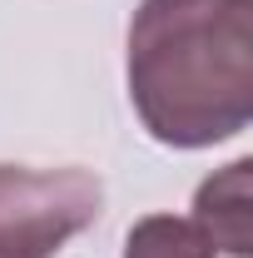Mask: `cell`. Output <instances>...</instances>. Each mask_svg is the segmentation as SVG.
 <instances>
[{
  "label": "cell",
  "instance_id": "obj_1",
  "mask_svg": "<svg viewBox=\"0 0 253 258\" xmlns=\"http://www.w3.org/2000/svg\"><path fill=\"white\" fill-rule=\"evenodd\" d=\"M129 104L149 139L209 149L253 119V0H139L129 20Z\"/></svg>",
  "mask_w": 253,
  "mask_h": 258
},
{
  "label": "cell",
  "instance_id": "obj_2",
  "mask_svg": "<svg viewBox=\"0 0 253 258\" xmlns=\"http://www.w3.org/2000/svg\"><path fill=\"white\" fill-rule=\"evenodd\" d=\"M99 209L104 189L90 169L0 164V258H55Z\"/></svg>",
  "mask_w": 253,
  "mask_h": 258
},
{
  "label": "cell",
  "instance_id": "obj_3",
  "mask_svg": "<svg viewBox=\"0 0 253 258\" xmlns=\"http://www.w3.org/2000/svg\"><path fill=\"white\" fill-rule=\"evenodd\" d=\"M194 224L214 243V253L248 258L253 253V159H233L209 174L194 194Z\"/></svg>",
  "mask_w": 253,
  "mask_h": 258
},
{
  "label": "cell",
  "instance_id": "obj_4",
  "mask_svg": "<svg viewBox=\"0 0 253 258\" xmlns=\"http://www.w3.org/2000/svg\"><path fill=\"white\" fill-rule=\"evenodd\" d=\"M124 258H219L194 219L149 214L124 233Z\"/></svg>",
  "mask_w": 253,
  "mask_h": 258
}]
</instances>
